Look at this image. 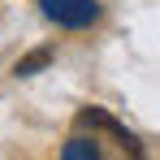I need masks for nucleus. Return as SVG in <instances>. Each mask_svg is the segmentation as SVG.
<instances>
[{"label": "nucleus", "mask_w": 160, "mask_h": 160, "mask_svg": "<svg viewBox=\"0 0 160 160\" xmlns=\"http://www.w3.org/2000/svg\"><path fill=\"white\" fill-rule=\"evenodd\" d=\"M100 156H104V147H100L95 134H91V138H87V134H74V138L61 147V160H100Z\"/></svg>", "instance_id": "nucleus-3"}, {"label": "nucleus", "mask_w": 160, "mask_h": 160, "mask_svg": "<svg viewBox=\"0 0 160 160\" xmlns=\"http://www.w3.org/2000/svg\"><path fill=\"white\" fill-rule=\"evenodd\" d=\"M78 130H104V134H112L117 143H121V152H130V156H138L143 147H138V138H134L112 112H104V108H82L78 112Z\"/></svg>", "instance_id": "nucleus-2"}, {"label": "nucleus", "mask_w": 160, "mask_h": 160, "mask_svg": "<svg viewBox=\"0 0 160 160\" xmlns=\"http://www.w3.org/2000/svg\"><path fill=\"white\" fill-rule=\"evenodd\" d=\"M39 9H43L48 22H56L65 30H87V26L100 22V4L95 0H39Z\"/></svg>", "instance_id": "nucleus-1"}, {"label": "nucleus", "mask_w": 160, "mask_h": 160, "mask_svg": "<svg viewBox=\"0 0 160 160\" xmlns=\"http://www.w3.org/2000/svg\"><path fill=\"white\" fill-rule=\"evenodd\" d=\"M43 65H52V48H35L30 56H22L13 74H18V78H30V74H39Z\"/></svg>", "instance_id": "nucleus-4"}]
</instances>
